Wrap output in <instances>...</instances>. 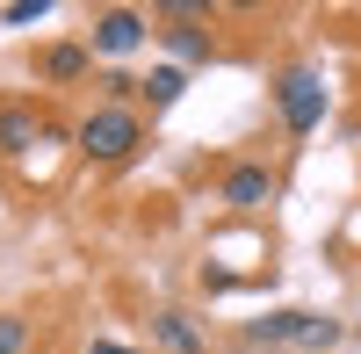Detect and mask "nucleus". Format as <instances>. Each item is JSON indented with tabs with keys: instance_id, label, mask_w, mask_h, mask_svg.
I'll return each mask as SVG.
<instances>
[{
	"instance_id": "1",
	"label": "nucleus",
	"mask_w": 361,
	"mask_h": 354,
	"mask_svg": "<svg viewBox=\"0 0 361 354\" xmlns=\"http://www.w3.org/2000/svg\"><path fill=\"white\" fill-rule=\"evenodd\" d=\"M137 138H145L137 109L109 102V109H94V116L80 123V152H87V159H130V152H137Z\"/></svg>"
},
{
	"instance_id": "2",
	"label": "nucleus",
	"mask_w": 361,
	"mask_h": 354,
	"mask_svg": "<svg viewBox=\"0 0 361 354\" xmlns=\"http://www.w3.org/2000/svg\"><path fill=\"white\" fill-rule=\"evenodd\" d=\"M275 102H282V123H289L296 138H311V130L325 123V80H318L311 66H289V73L275 80Z\"/></svg>"
},
{
	"instance_id": "3",
	"label": "nucleus",
	"mask_w": 361,
	"mask_h": 354,
	"mask_svg": "<svg viewBox=\"0 0 361 354\" xmlns=\"http://www.w3.org/2000/svg\"><path fill=\"white\" fill-rule=\"evenodd\" d=\"M137 44H145V15L137 8H102L94 15V51L102 58H130Z\"/></svg>"
},
{
	"instance_id": "4",
	"label": "nucleus",
	"mask_w": 361,
	"mask_h": 354,
	"mask_svg": "<svg viewBox=\"0 0 361 354\" xmlns=\"http://www.w3.org/2000/svg\"><path fill=\"white\" fill-rule=\"evenodd\" d=\"M224 202H231V210H260V202H275V173H267V166H231L224 173Z\"/></svg>"
},
{
	"instance_id": "5",
	"label": "nucleus",
	"mask_w": 361,
	"mask_h": 354,
	"mask_svg": "<svg viewBox=\"0 0 361 354\" xmlns=\"http://www.w3.org/2000/svg\"><path fill=\"white\" fill-rule=\"evenodd\" d=\"M37 138H44V123L29 109H0V152H29Z\"/></svg>"
},
{
	"instance_id": "6",
	"label": "nucleus",
	"mask_w": 361,
	"mask_h": 354,
	"mask_svg": "<svg viewBox=\"0 0 361 354\" xmlns=\"http://www.w3.org/2000/svg\"><path fill=\"white\" fill-rule=\"evenodd\" d=\"M304 333H311V311H275V318H260V326H253L260 347H282V340H304Z\"/></svg>"
},
{
	"instance_id": "7",
	"label": "nucleus",
	"mask_w": 361,
	"mask_h": 354,
	"mask_svg": "<svg viewBox=\"0 0 361 354\" xmlns=\"http://www.w3.org/2000/svg\"><path fill=\"white\" fill-rule=\"evenodd\" d=\"M87 58H94V44H51L44 51V80H80Z\"/></svg>"
},
{
	"instance_id": "8",
	"label": "nucleus",
	"mask_w": 361,
	"mask_h": 354,
	"mask_svg": "<svg viewBox=\"0 0 361 354\" xmlns=\"http://www.w3.org/2000/svg\"><path fill=\"white\" fill-rule=\"evenodd\" d=\"M180 87H188V73H180V66H152V80H145L137 94L152 102V109H173V102H180Z\"/></svg>"
},
{
	"instance_id": "9",
	"label": "nucleus",
	"mask_w": 361,
	"mask_h": 354,
	"mask_svg": "<svg viewBox=\"0 0 361 354\" xmlns=\"http://www.w3.org/2000/svg\"><path fill=\"white\" fill-rule=\"evenodd\" d=\"M166 44H173V58H188V66H209V37L202 29L180 22V29H166Z\"/></svg>"
},
{
	"instance_id": "10",
	"label": "nucleus",
	"mask_w": 361,
	"mask_h": 354,
	"mask_svg": "<svg viewBox=\"0 0 361 354\" xmlns=\"http://www.w3.org/2000/svg\"><path fill=\"white\" fill-rule=\"evenodd\" d=\"M159 333H166V347H173V354H202L195 326H188V318H180V311H159Z\"/></svg>"
},
{
	"instance_id": "11",
	"label": "nucleus",
	"mask_w": 361,
	"mask_h": 354,
	"mask_svg": "<svg viewBox=\"0 0 361 354\" xmlns=\"http://www.w3.org/2000/svg\"><path fill=\"white\" fill-rule=\"evenodd\" d=\"M22 340H29V318L0 311V354H22Z\"/></svg>"
},
{
	"instance_id": "12",
	"label": "nucleus",
	"mask_w": 361,
	"mask_h": 354,
	"mask_svg": "<svg viewBox=\"0 0 361 354\" xmlns=\"http://www.w3.org/2000/svg\"><path fill=\"white\" fill-rule=\"evenodd\" d=\"M51 15V0H8V8H0V22H44Z\"/></svg>"
},
{
	"instance_id": "13",
	"label": "nucleus",
	"mask_w": 361,
	"mask_h": 354,
	"mask_svg": "<svg viewBox=\"0 0 361 354\" xmlns=\"http://www.w3.org/2000/svg\"><path fill=\"white\" fill-rule=\"evenodd\" d=\"M87 354H137V347H123V340H94Z\"/></svg>"
}]
</instances>
